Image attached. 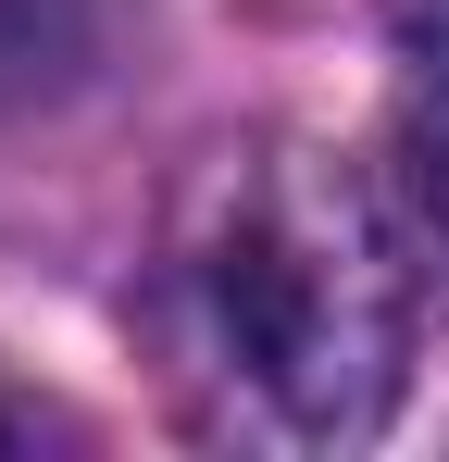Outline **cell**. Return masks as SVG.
Returning <instances> with one entry per match:
<instances>
[{
  "mask_svg": "<svg viewBox=\"0 0 449 462\" xmlns=\"http://www.w3.org/2000/svg\"><path fill=\"white\" fill-rule=\"evenodd\" d=\"M150 337L237 450H350L412 375V263L350 162L250 138L200 162L150 263Z\"/></svg>",
  "mask_w": 449,
  "mask_h": 462,
  "instance_id": "obj_1",
  "label": "cell"
},
{
  "mask_svg": "<svg viewBox=\"0 0 449 462\" xmlns=\"http://www.w3.org/2000/svg\"><path fill=\"white\" fill-rule=\"evenodd\" d=\"M399 188H412L425 237L449 250V51H425V76L399 100Z\"/></svg>",
  "mask_w": 449,
  "mask_h": 462,
  "instance_id": "obj_2",
  "label": "cell"
},
{
  "mask_svg": "<svg viewBox=\"0 0 449 462\" xmlns=\"http://www.w3.org/2000/svg\"><path fill=\"white\" fill-rule=\"evenodd\" d=\"M399 25H412V51H449V0H399Z\"/></svg>",
  "mask_w": 449,
  "mask_h": 462,
  "instance_id": "obj_3",
  "label": "cell"
}]
</instances>
